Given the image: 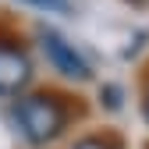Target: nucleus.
<instances>
[{
	"instance_id": "6",
	"label": "nucleus",
	"mask_w": 149,
	"mask_h": 149,
	"mask_svg": "<svg viewBox=\"0 0 149 149\" xmlns=\"http://www.w3.org/2000/svg\"><path fill=\"white\" fill-rule=\"evenodd\" d=\"M146 121H149V92H146Z\"/></svg>"
},
{
	"instance_id": "4",
	"label": "nucleus",
	"mask_w": 149,
	"mask_h": 149,
	"mask_svg": "<svg viewBox=\"0 0 149 149\" xmlns=\"http://www.w3.org/2000/svg\"><path fill=\"white\" fill-rule=\"evenodd\" d=\"M22 4H32V7L50 11V14H68L71 11V0H22Z\"/></svg>"
},
{
	"instance_id": "3",
	"label": "nucleus",
	"mask_w": 149,
	"mask_h": 149,
	"mask_svg": "<svg viewBox=\"0 0 149 149\" xmlns=\"http://www.w3.org/2000/svg\"><path fill=\"white\" fill-rule=\"evenodd\" d=\"M43 50H46V57H50V64L57 68L61 74H68V78H89V64L74 53V46L71 43H64L57 32H43Z\"/></svg>"
},
{
	"instance_id": "5",
	"label": "nucleus",
	"mask_w": 149,
	"mask_h": 149,
	"mask_svg": "<svg viewBox=\"0 0 149 149\" xmlns=\"http://www.w3.org/2000/svg\"><path fill=\"white\" fill-rule=\"evenodd\" d=\"M74 149H117L110 139H100V135H89V139H82V142H74Z\"/></svg>"
},
{
	"instance_id": "1",
	"label": "nucleus",
	"mask_w": 149,
	"mask_h": 149,
	"mask_svg": "<svg viewBox=\"0 0 149 149\" xmlns=\"http://www.w3.org/2000/svg\"><path fill=\"white\" fill-rule=\"evenodd\" d=\"M14 121H18V128H22V135L29 142L43 146V142H53L64 132L68 107L57 96H50V92H32V96H22L14 103Z\"/></svg>"
},
{
	"instance_id": "2",
	"label": "nucleus",
	"mask_w": 149,
	"mask_h": 149,
	"mask_svg": "<svg viewBox=\"0 0 149 149\" xmlns=\"http://www.w3.org/2000/svg\"><path fill=\"white\" fill-rule=\"evenodd\" d=\"M29 82H32V61H29V53L18 43L0 39V96H18Z\"/></svg>"
}]
</instances>
